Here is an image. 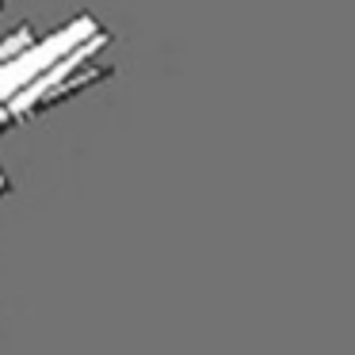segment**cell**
<instances>
[{
  "mask_svg": "<svg viewBox=\"0 0 355 355\" xmlns=\"http://www.w3.org/2000/svg\"><path fill=\"white\" fill-rule=\"evenodd\" d=\"M96 24L88 16H80L73 27H65V31H58V35H50L42 46H35L31 54H16V58H8L12 65H0V96H12L16 88H24V85H31L39 73H46L54 62H62V54H69V50H77L80 42H88V39H96Z\"/></svg>",
  "mask_w": 355,
  "mask_h": 355,
  "instance_id": "cell-1",
  "label": "cell"
}]
</instances>
